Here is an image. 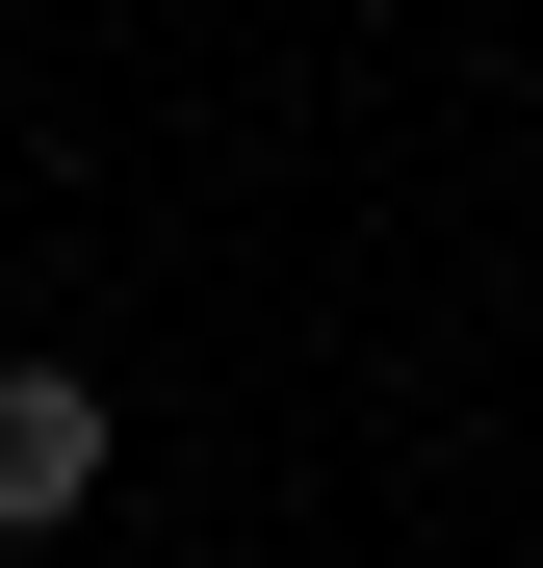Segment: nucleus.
I'll return each mask as SVG.
<instances>
[{
    "instance_id": "obj_1",
    "label": "nucleus",
    "mask_w": 543,
    "mask_h": 568,
    "mask_svg": "<svg viewBox=\"0 0 543 568\" xmlns=\"http://www.w3.org/2000/svg\"><path fill=\"white\" fill-rule=\"evenodd\" d=\"M78 491H104V388L78 362H0V542H52Z\"/></svg>"
}]
</instances>
